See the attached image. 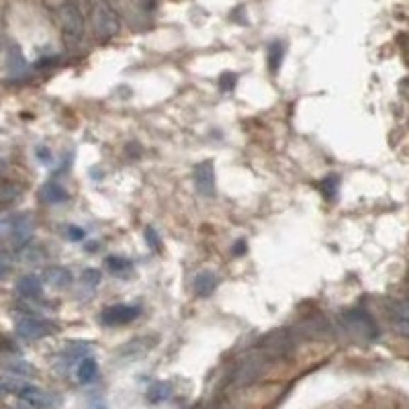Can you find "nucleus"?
I'll list each match as a JSON object with an SVG mask.
<instances>
[{
    "instance_id": "ddd939ff",
    "label": "nucleus",
    "mask_w": 409,
    "mask_h": 409,
    "mask_svg": "<svg viewBox=\"0 0 409 409\" xmlns=\"http://www.w3.org/2000/svg\"><path fill=\"white\" fill-rule=\"evenodd\" d=\"M195 293L198 297H211L213 295V291L217 288V276H215L213 272H209V270H203V272H198L195 276Z\"/></svg>"
},
{
    "instance_id": "bb28decb",
    "label": "nucleus",
    "mask_w": 409,
    "mask_h": 409,
    "mask_svg": "<svg viewBox=\"0 0 409 409\" xmlns=\"http://www.w3.org/2000/svg\"><path fill=\"white\" fill-rule=\"evenodd\" d=\"M244 248H246V244L244 242H237V246H235V254L240 256V254H244Z\"/></svg>"
},
{
    "instance_id": "5701e85b",
    "label": "nucleus",
    "mask_w": 409,
    "mask_h": 409,
    "mask_svg": "<svg viewBox=\"0 0 409 409\" xmlns=\"http://www.w3.org/2000/svg\"><path fill=\"white\" fill-rule=\"evenodd\" d=\"M66 237L72 240V242H80V240H84V230H80V228H76V225H70V228L66 230Z\"/></svg>"
},
{
    "instance_id": "393cba45",
    "label": "nucleus",
    "mask_w": 409,
    "mask_h": 409,
    "mask_svg": "<svg viewBox=\"0 0 409 409\" xmlns=\"http://www.w3.org/2000/svg\"><path fill=\"white\" fill-rule=\"evenodd\" d=\"M89 409H111V408H108V405L105 403V401H103V399L94 397V399H90V401H89Z\"/></svg>"
},
{
    "instance_id": "1a4fd4ad",
    "label": "nucleus",
    "mask_w": 409,
    "mask_h": 409,
    "mask_svg": "<svg viewBox=\"0 0 409 409\" xmlns=\"http://www.w3.org/2000/svg\"><path fill=\"white\" fill-rule=\"evenodd\" d=\"M344 320H346V325H348L352 332L360 334V336H364V338H374L376 327H374L373 320H371L366 313L350 311V313H346V315H344Z\"/></svg>"
},
{
    "instance_id": "9b49d317",
    "label": "nucleus",
    "mask_w": 409,
    "mask_h": 409,
    "mask_svg": "<svg viewBox=\"0 0 409 409\" xmlns=\"http://www.w3.org/2000/svg\"><path fill=\"white\" fill-rule=\"evenodd\" d=\"M43 283L54 288H66L72 283V272L66 267H50L43 270Z\"/></svg>"
},
{
    "instance_id": "7ed1b4c3",
    "label": "nucleus",
    "mask_w": 409,
    "mask_h": 409,
    "mask_svg": "<svg viewBox=\"0 0 409 409\" xmlns=\"http://www.w3.org/2000/svg\"><path fill=\"white\" fill-rule=\"evenodd\" d=\"M57 21H60L64 39L68 43L74 45L82 39V35H84V15L76 2H72V0L62 2V6L57 9Z\"/></svg>"
},
{
    "instance_id": "6e6552de",
    "label": "nucleus",
    "mask_w": 409,
    "mask_h": 409,
    "mask_svg": "<svg viewBox=\"0 0 409 409\" xmlns=\"http://www.w3.org/2000/svg\"><path fill=\"white\" fill-rule=\"evenodd\" d=\"M140 309L133 305H113L101 313V321L105 325H125L138 318Z\"/></svg>"
},
{
    "instance_id": "aec40b11",
    "label": "nucleus",
    "mask_w": 409,
    "mask_h": 409,
    "mask_svg": "<svg viewBox=\"0 0 409 409\" xmlns=\"http://www.w3.org/2000/svg\"><path fill=\"white\" fill-rule=\"evenodd\" d=\"M9 270H11V256L0 246V279H4L9 274Z\"/></svg>"
},
{
    "instance_id": "a211bd4d",
    "label": "nucleus",
    "mask_w": 409,
    "mask_h": 409,
    "mask_svg": "<svg viewBox=\"0 0 409 409\" xmlns=\"http://www.w3.org/2000/svg\"><path fill=\"white\" fill-rule=\"evenodd\" d=\"M107 268L113 274H117V276H125L131 270V262L125 260V258H119V256H108Z\"/></svg>"
},
{
    "instance_id": "4be33fe9",
    "label": "nucleus",
    "mask_w": 409,
    "mask_h": 409,
    "mask_svg": "<svg viewBox=\"0 0 409 409\" xmlns=\"http://www.w3.org/2000/svg\"><path fill=\"white\" fill-rule=\"evenodd\" d=\"M281 57H283V50H281L279 43H274V45L270 47V66H272V70L279 68V60H281Z\"/></svg>"
},
{
    "instance_id": "f257e3e1",
    "label": "nucleus",
    "mask_w": 409,
    "mask_h": 409,
    "mask_svg": "<svg viewBox=\"0 0 409 409\" xmlns=\"http://www.w3.org/2000/svg\"><path fill=\"white\" fill-rule=\"evenodd\" d=\"M90 23H92L94 35L103 41L115 37L121 29L119 17L107 0H90Z\"/></svg>"
},
{
    "instance_id": "2eb2a0df",
    "label": "nucleus",
    "mask_w": 409,
    "mask_h": 409,
    "mask_svg": "<svg viewBox=\"0 0 409 409\" xmlns=\"http://www.w3.org/2000/svg\"><path fill=\"white\" fill-rule=\"evenodd\" d=\"M96 374H99V364H96V360L84 356V358L80 360V364H78V369H76L78 381H80L82 385H89V383H92V381L96 379Z\"/></svg>"
},
{
    "instance_id": "dca6fc26",
    "label": "nucleus",
    "mask_w": 409,
    "mask_h": 409,
    "mask_svg": "<svg viewBox=\"0 0 409 409\" xmlns=\"http://www.w3.org/2000/svg\"><path fill=\"white\" fill-rule=\"evenodd\" d=\"M170 395H172V387H170V383H166V381H156V383H152L150 389H147V399H150L152 403H162V401H166Z\"/></svg>"
},
{
    "instance_id": "6ab92c4d",
    "label": "nucleus",
    "mask_w": 409,
    "mask_h": 409,
    "mask_svg": "<svg viewBox=\"0 0 409 409\" xmlns=\"http://www.w3.org/2000/svg\"><path fill=\"white\" fill-rule=\"evenodd\" d=\"M391 327L399 338L409 340V318H391Z\"/></svg>"
},
{
    "instance_id": "412c9836",
    "label": "nucleus",
    "mask_w": 409,
    "mask_h": 409,
    "mask_svg": "<svg viewBox=\"0 0 409 409\" xmlns=\"http://www.w3.org/2000/svg\"><path fill=\"white\" fill-rule=\"evenodd\" d=\"M82 281H84V285L96 286L99 283H101V272L89 268V270H84V272H82Z\"/></svg>"
},
{
    "instance_id": "f8f14e48",
    "label": "nucleus",
    "mask_w": 409,
    "mask_h": 409,
    "mask_svg": "<svg viewBox=\"0 0 409 409\" xmlns=\"http://www.w3.org/2000/svg\"><path fill=\"white\" fill-rule=\"evenodd\" d=\"M262 362H264V358H260V356L256 354L246 358V360L240 364V369H237V381H240V383H250L256 374L260 373Z\"/></svg>"
},
{
    "instance_id": "423d86ee",
    "label": "nucleus",
    "mask_w": 409,
    "mask_h": 409,
    "mask_svg": "<svg viewBox=\"0 0 409 409\" xmlns=\"http://www.w3.org/2000/svg\"><path fill=\"white\" fill-rule=\"evenodd\" d=\"M195 189L201 196H207V198L215 196L217 180H215V168L211 160L201 162L195 166Z\"/></svg>"
},
{
    "instance_id": "f3484780",
    "label": "nucleus",
    "mask_w": 409,
    "mask_h": 409,
    "mask_svg": "<svg viewBox=\"0 0 409 409\" xmlns=\"http://www.w3.org/2000/svg\"><path fill=\"white\" fill-rule=\"evenodd\" d=\"M4 369L15 376H33L35 374V369L33 364H29L27 360H13V362H6Z\"/></svg>"
},
{
    "instance_id": "39448f33",
    "label": "nucleus",
    "mask_w": 409,
    "mask_h": 409,
    "mask_svg": "<svg viewBox=\"0 0 409 409\" xmlns=\"http://www.w3.org/2000/svg\"><path fill=\"white\" fill-rule=\"evenodd\" d=\"M15 332L21 340L33 342V340H41L45 336H52L55 332V323L41 318H33V315H23L18 318L15 323Z\"/></svg>"
},
{
    "instance_id": "20e7f679",
    "label": "nucleus",
    "mask_w": 409,
    "mask_h": 409,
    "mask_svg": "<svg viewBox=\"0 0 409 409\" xmlns=\"http://www.w3.org/2000/svg\"><path fill=\"white\" fill-rule=\"evenodd\" d=\"M293 350V336L288 330H272L260 340V352L264 358H285Z\"/></svg>"
},
{
    "instance_id": "cd10ccee",
    "label": "nucleus",
    "mask_w": 409,
    "mask_h": 409,
    "mask_svg": "<svg viewBox=\"0 0 409 409\" xmlns=\"http://www.w3.org/2000/svg\"><path fill=\"white\" fill-rule=\"evenodd\" d=\"M6 393V385H4V379H0V395Z\"/></svg>"
},
{
    "instance_id": "0eeeda50",
    "label": "nucleus",
    "mask_w": 409,
    "mask_h": 409,
    "mask_svg": "<svg viewBox=\"0 0 409 409\" xmlns=\"http://www.w3.org/2000/svg\"><path fill=\"white\" fill-rule=\"evenodd\" d=\"M33 219L29 215H17L13 221H11V240H13V246L17 248H25L31 237H33Z\"/></svg>"
},
{
    "instance_id": "a878e982",
    "label": "nucleus",
    "mask_w": 409,
    "mask_h": 409,
    "mask_svg": "<svg viewBox=\"0 0 409 409\" xmlns=\"http://www.w3.org/2000/svg\"><path fill=\"white\" fill-rule=\"evenodd\" d=\"M145 235H147V244H150V246L154 244L156 248H160V242H158V237H156V232H154V230H147Z\"/></svg>"
},
{
    "instance_id": "4468645a",
    "label": "nucleus",
    "mask_w": 409,
    "mask_h": 409,
    "mask_svg": "<svg viewBox=\"0 0 409 409\" xmlns=\"http://www.w3.org/2000/svg\"><path fill=\"white\" fill-rule=\"evenodd\" d=\"M39 196H41V201H45V203H50V205H60V203H64V201L68 198V193H66V189H64L62 184L47 182V184L41 186Z\"/></svg>"
},
{
    "instance_id": "f03ea898",
    "label": "nucleus",
    "mask_w": 409,
    "mask_h": 409,
    "mask_svg": "<svg viewBox=\"0 0 409 409\" xmlns=\"http://www.w3.org/2000/svg\"><path fill=\"white\" fill-rule=\"evenodd\" d=\"M9 393H15L18 399L31 409H55L60 405V399L54 393L45 391L35 385H27L23 381H6Z\"/></svg>"
},
{
    "instance_id": "c85d7f7f",
    "label": "nucleus",
    "mask_w": 409,
    "mask_h": 409,
    "mask_svg": "<svg viewBox=\"0 0 409 409\" xmlns=\"http://www.w3.org/2000/svg\"><path fill=\"white\" fill-rule=\"evenodd\" d=\"M143 2H147V4H150V2H154V0H143Z\"/></svg>"
},
{
    "instance_id": "b1692460",
    "label": "nucleus",
    "mask_w": 409,
    "mask_h": 409,
    "mask_svg": "<svg viewBox=\"0 0 409 409\" xmlns=\"http://www.w3.org/2000/svg\"><path fill=\"white\" fill-rule=\"evenodd\" d=\"M43 256L39 254V250L37 248H27L25 250V260L27 262H37V260H41Z\"/></svg>"
},
{
    "instance_id": "9d476101",
    "label": "nucleus",
    "mask_w": 409,
    "mask_h": 409,
    "mask_svg": "<svg viewBox=\"0 0 409 409\" xmlns=\"http://www.w3.org/2000/svg\"><path fill=\"white\" fill-rule=\"evenodd\" d=\"M17 293L25 299H39L43 295V283L35 274H25L17 281Z\"/></svg>"
}]
</instances>
